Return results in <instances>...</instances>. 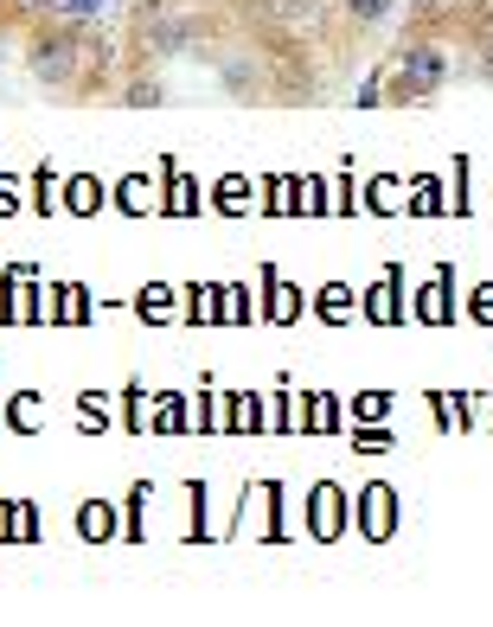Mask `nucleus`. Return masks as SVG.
<instances>
[{
  "label": "nucleus",
  "mask_w": 493,
  "mask_h": 627,
  "mask_svg": "<svg viewBox=\"0 0 493 627\" xmlns=\"http://www.w3.org/2000/svg\"><path fill=\"white\" fill-rule=\"evenodd\" d=\"M442 77H449V52H442V45H411V58H404V90H411V97H429Z\"/></svg>",
  "instance_id": "f257e3e1"
},
{
  "label": "nucleus",
  "mask_w": 493,
  "mask_h": 627,
  "mask_svg": "<svg viewBox=\"0 0 493 627\" xmlns=\"http://www.w3.org/2000/svg\"><path fill=\"white\" fill-rule=\"evenodd\" d=\"M71 65H77L71 38H38V45H33V77H45V83H65Z\"/></svg>",
  "instance_id": "f03ea898"
},
{
  "label": "nucleus",
  "mask_w": 493,
  "mask_h": 627,
  "mask_svg": "<svg viewBox=\"0 0 493 627\" xmlns=\"http://www.w3.org/2000/svg\"><path fill=\"white\" fill-rule=\"evenodd\" d=\"M148 38L160 45V52H180V45L192 38V26L180 20V13H148Z\"/></svg>",
  "instance_id": "7ed1b4c3"
},
{
  "label": "nucleus",
  "mask_w": 493,
  "mask_h": 627,
  "mask_svg": "<svg viewBox=\"0 0 493 627\" xmlns=\"http://www.w3.org/2000/svg\"><path fill=\"white\" fill-rule=\"evenodd\" d=\"M52 7H58L65 20H97V13H103L110 0H52Z\"/></svg>",
  "instance_id": "20e7f679"
},
{
  "label": "nucleus",
  "mask_w": 493,
  "mask_h": 627,
  "mask_svg": "<svg viewBox=\"0 0 493 627\" xmlns=\"http://www.w3.org/2000/svg\"><path fill=\"white\" fill-rule=\"evenodd\" d=\"M391 7H397V0H346L352 20H391Z\"/></svg>",
  "instance_id": "39448f33"
},
{
  "label": "nucleus",
  "mask_w": 493,
  "mask_h": 627,
  "mask_svg": "<svg viewBox=\"0 0 493 627\" xmlns=\"http://www.w3.org/2000/svg\"><path fill=\"white\" fill-rule=\"evenodd\" d=\"M128 103H135V110H154V103H160V90H154V83H128Z\"/></svg>",
  "instance_id": "423d86ee"
},
{
  "label": "nucleus",
  "mask_w": 493,
  "mask_h": 627,
  "mask_svg": "<svg viewBox=\"0 0 493 627\" xmlns=\"http://www.w3.org/2000/svg\"><path fill=\"white\" fill-rule=\"evenodd\" d=\"M276 7H282L289 20H307V13H314V0H276Z\"/></svg>",
  "instance_id": "0eeeda50"
},
{
  "label": "nucleus",
  "mask_w": 493,
  "mask_h": 627,
  "mask_svg": "<svg viewBox=\"0 0 493 627\" xmlns=\"http://www.w3.org/2000/svg\"><path fill=\"white\" fill-rule=\"evenodd\" d=\"M474 314H481V321H493V289H481V295H474Z\"/></svg>",
  "instance_id": "6e6552de"
},
{
  "label": "nucleus",
  "mask_w": 493,
  "mask_h": 627,
  "mask_svg": "<svg viewBox=\"0 0 493 627\" xmlns=\"http://www.w3.org/2000/svg\"><path fill=\"white\" fill-rule=\"evenodd\" d=\"M417 7H449V0H417Z\"/></svg>",
  "instance_id": "1a4fd4ad"
}]
</instances>
